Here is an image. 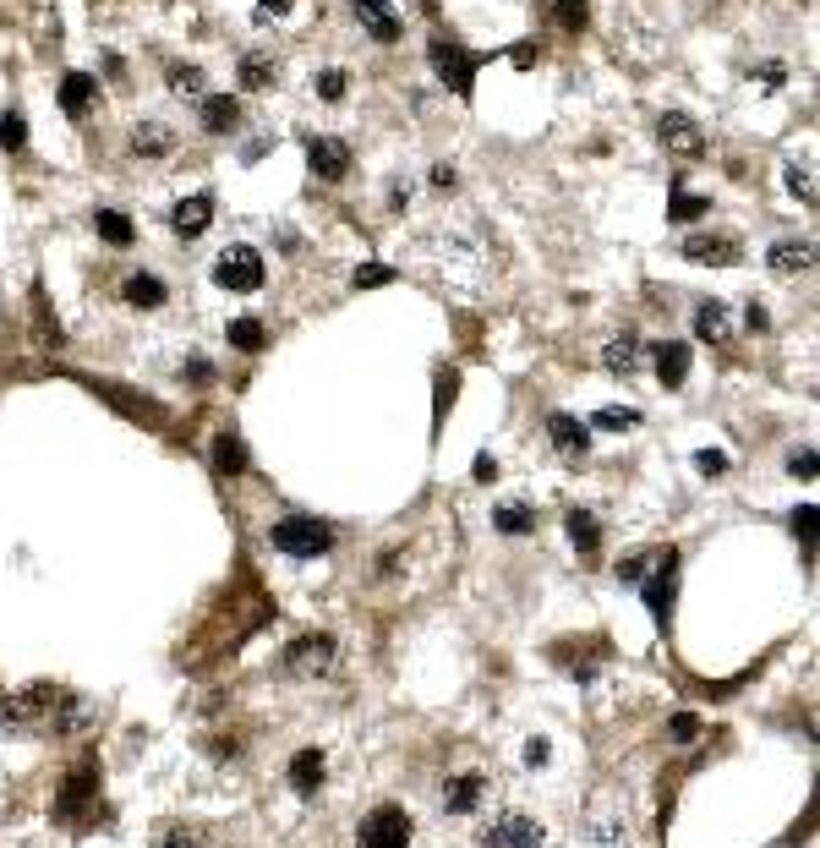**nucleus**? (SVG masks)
Masks as SVG:
<instances>
[{"label":"nucleus","instance_id":"obj_1","mask_svg":"<svg viewBox=\"0 0 820 848\" xmlns=\"http://www.w3.org/2000/svg\"><path fill=\"white\" fill-rule=\"evenodd\" d=\"M416 263L421 274H432L443 290L476 301L498 274V252H492V236L476 219H438L416 236Z\"/></svg>","mask_w":820,"mask_h":848},{"label":"nucleus","instance_id":"obj_2","mask_svg":"<svg viewBox=\"0 0 820 848\" xmlns=\"http://www.w3.org/2000/svg\"><path fill=\"white\" fill-rule=\"evenodd\" d=\"M268 542H274V553H285V559H318V553L334 548V526H323V520H312V515H290V520H279V526H268Z\"/></svg>","mask_w":820,"mask_h":848},{"label":"nucleus","instance_id":"obj_3","mask_svg":"<svg viewBox=\"0 0 820 848\" xmlns=\"http://www.w3.org/2000/svg\"><path fill=\"white\" fill-rule=\"evenodd\" d=\"M580 843L585 848H629V810L602 794L580 821Z\"/></svg>","mask_w":820,"mask_h":848},{"label":"nucleus","instance_id":"obj_4","mask_svg":"<svg viewBox=\"0 0 820 848\" xmlns=\"http://www.w3.org/2000/svg\"><path fill=\"white\" fill-rule=\"evenodd\" d=\"M482 843L487 848H542L547 843V827L525 810H498V816L482 827Z\"/></svg>","mask_w":820,"mask_h":848},{"label":"nucleus","instance_id":"obj_5","mask_svg":"<svg viewBox=\"0 0 820 848\" xmlns=\"http://www.w3.org/2000/svg\"><path fill=\"white\" fill-rule=\"evenodd\" d=\"M339 646L334 635H296V641L285 646V673L290 679H323L328 668H334Z\"/></svg>","mask_w":820,"mask_h":848},{"label":"nucleus","instance_id":"obj_6","mask_svg":"<svg viewBox=\"0 0 820 848\" xmlns=\"http://www.w3.org/2000/svg\"><path fill=\"white\" fill-rule=\"evenodd\" d=\"M356 848H410V816L400 805H378L356 832Z\"/></svg>","mask_w":820,"mask_h":848},{"label":"nucleus","instance_id":"obj_7","mask_svg":"<svg viewBox=\"0 0 820 848\" xmlns=\"http://www.w3.org/2000/svg\"><path fill=\"white\" fill-rule=\"evenodd\" d=\"M476 66H482V55L460 50V44H449V39L432 44V72H438V77H443V88H454L460 99H471V77H476Z\"/></svg>","mask_w":820,"mask_h":848},{"label":"nucleus","instance_id":"obj_8","mask_svg":"<svg viewBox=\"0 0 820 848\" xmlns=\"http://www.w3.org/2000/svg\"><path fill=\"white\" fill-rule=\"evenodd\" d=\"M214 285H219V290H236V296L257 290V285H263V252H252V247H230L225 258L214 263Z\"/></svg>","mask_w":820,"mask_h":848},{"label":"nucleus","instance_id":"obj_9","mask_svg":"<svg viewBox=\"0 0 820 848\" xmlns=\"http://www.w3.org/2000/svg\"><path fill=\"white\" fill-rule=\"evenodd\" d=\"M307 165H312V176H318V181H345L350 143H345V137H312V143H307Z\"/></svg>","mask_w":820,"mask_h":848},{"label":"nucleus","instance_id":"obj_10","mask_svg":"<svg viewBox=\"0 0 820 848\" xmlns=\"http://www.w3.org/2000/svg\"><path fill=\"white\" fill-rule=\"evenodd\" d=\"M662 148L667 154H678V159H700L706 154V137H700V126L689 121V115H662Z\"/></svg>","mask_w":820,"mask_h":848},{"label":"nucleus","instance_id":"obj_11","mask_svg":"<svg viewBox=\"0 0 820 848\" xmlns=\"http://www.w3.org/2000/svg\"><path fill=\"white\" fill-rule=\"evenodd\" d=\"M482 794H487V777L482 772H460V777L443 783V810H449V816H471V810L482 805Z\"/></svg>","mask_w":820,"mask_h":848},{"label":"nucleus","instance_id":"obj_12","mask_svg":"<svg viewBox=\"0 0 820 848\" xmlns=\"http://www.w3.org/2000/svg\"><path fill=\"white\" fill-rule=\"evenodd\" d=\"M547 438H553V449L558 455H569V460H580L585 449H591V427L585 422H574V416H547Z\"/></svg>","mask_w":820,"mask_h":848},{"label":"nucleus","instance_id":"obj_13","mask_svg":"<svg viewBox=\"0 0 820 848\" xmlns=\"http://www.w3.org/2000/svg\"><path fill=\"white\" fill-rule=\"evenodd\" d=\"M350 6H356L361 28H367L378 44H394V39H400V17H394L389 0H350Z\"/></svg>","mask_w":820,"mask_h":848},{"label":"nucleus","instance_id":"obj_14","mask_svg":"<svg viewBox=\"0 0 820 848\" xmlns=\"http://www.w3.org/2000/svg\"><path fill=\"white\" fill-rule=\"evenodd\" d=\"M766 263H771V274L793 280V274H810L815 269V247H810V241H777Z\"/></svg>","mask_w":820,"mask_h":848},{"label":"nucleus","instance_id":"obj_15","mask_svg":"<svg viewBox=\"0 0 820 848\" xmlns=\"http://www.w3.org/2000/svg\"><path fill=\"white\" fill-rule=\"evenodd\" d=\"M684 258H689V263H717V269H728V263H738V241H733V236H689V241H684Z\"/></svg>","mask_w":820,"mask_h":848},{"label":"nucleus","instance_id":"obj_16","mask_svg":"<svg viewBox=\"0 0 820 848\" xmlns=\"http://www.w3.org/2000/svg\"><path fill=\"white\" fill-rule=\"evenodd\" d=\"M640 362H646V345H640L635 334H618V340L602 345V367H607V373H618V378H629Z\"/></svg>","mask_w":820,"mask_h":848},{"label":"nucleus","instance_id":"obj_17","mask_svg":"<svg viewBox=\"0 0 820 848\" xmlns=\"http://www.w3.org/2000/svg\"><path fill=\"white\" fill-rule=\"evenodd\" d=\"M236 126H241V99L236 94H208L203 99V132L225 137V132H236Z\"/></svg>","mask_w":820,"mask_h":848},{"label":"nucleus","instance_id":"obj_18","mask_svg":"<svg viewBox=\"0 0 820 848\" xmlns=\"http://www.w3.org/2000/svg\"><path fill=\"white\" fill-rule=\"evenodd\" d=\"M323 772H328L323 750H296V755H290V788H296V794H318Z\"/></svg>","mask_w":820,"mask_h":848},{"label":"nucleus","instance_id":"obj_19","mask_svg":"<svg viewBox=\"0 0 820 848\" xmlns=\"http://www.w3.org/2000/svg\"><path fill=\"white\" fill-rule=\"evenodd\" d=\"M93 788H99V766L93 761H82L72 777H66V794L55 799V810H61V816H72V810H82L93 799Z\"/></svg>","mask_w":820,"mask_h":848},{"label":"nucleus","instance_id":"obj_20","mask_svg":"<svg viewBox=\"0 0 820 848\" xmlns=\"http://www.w3.org/2000/svg\"><path fill=\"white\" fill-rule=\"evenodd\" d=\"M208 219H214V197H181V203L170 208V225L181 230V236H203Z\"/></svg>","mask_w":820,"mask_h":848},{"label":"nucleus","instance_id":"obj_21","mask_svg":"<svg viewBox=\"0 0 820 848\" xmlns=\"http://www.w3.org/2000/svg\"><path fill=\"white\" fill-rule=\"evenodd\" d=\"M93 99H99V83H93L88 72H66V83H61V104H66V115H72V121H82V115L93 110Z\"/></svg>","mask_w":820,"mask_h":848},{"label":"nucleus","instance_id":"obj_22","mask_svg":"<svg viewBox=\"0 0 820 848\" xmlns=\"http://www.w3.org/2000/svg\"><path fill=\"white\" fill-rule=\"evenodd\" d=\"M695 340H706V345L733 340V318H728V307H722V301H706V307L695 312Z\"/></svg>","mask_w":820,"mask_h":848},{"label":"nucleus","instance_id":"obj_23","mask_svg":"<svg viewBox=\"0 0 820 848\" xmlns=\"http://www.w3.org/2000/svg\"><path fill=\"white\" fill-rule=\"evenodd\" d=\"M656 378H662L667 389H678V383L689 378V345L684 340H667L662 351H656Z\"/></svg>","mask_w":820,"mask_h":848},{"label":"nucleus","instance_id":"obj_24","mask_svg":"<svg viewBox=\"0 0 820 848\" xmlns=\"http://www.w3.org/2000/svg\"><path fill=\"white\" fill-rule=\"evenodd\" d=\"M492 526H498L503 537H531V531H536V509L531 504H498V509H492Z\"/></svg>","mask_w":820,"mask_h":848},{"label":"nucleus","instance_id":"obj_25","mask_svg":"<svg viewBox=\"0 0 820 848\" xmlns=\"http://www.w3.org/2000/svg\"><path fill=\"white\" fill-rule=\"evenodd\" d=\"M93 230H99L104 241H110V247H132V219L121 214V208H93Z\"/></svg>","mask_w":820,"mask_h":848},{"label":"nucleus","instance_id":"obj_26","mask_svg":"<svg viewBox=\"0 0 820 848\" xmlns=\"http://www.w3.org/2000/svg\"><path fill=\"white\" fill-rule=\"evenodd\" d=\"M214 471L219 476H246V444L236 433H219L214 438Z\"/></svg>","mask_w":820,"mask_h":848},{"label":"nucleus","instance_id":"obj_27","mask_svg":"<svg viewBox=\"0 0 820 848\" xmlns=\"http://www.w3.org/2000/svg\"><path fill=\"white\" fill-rule=\"evenodd\" d=\"M274 77H279V66L268 61L263 50L241 55V88H252V94H263V88H274Z\"/></svg>","mask_w":820,"mask_h":848},{"label":"nucleus","instance_id":"obj_28","mask_svg":"<svg viewBox=\"0 0 820 848\" xmlns=\"http://www.w3.org/2000/svg\"><path fill=\"white\" fill-rule=\"evenodd\" d=\"M564 526H569V537H574V548H580V553H596V548H602V526H596L591 509H569Z\"/></svg>","mask_w":820,"mask_h":848},{"label":"nucleus","instance_id":"obj_29","mask_svg":"<svg viewBox=\"0 0 820 848\" xmlns=\"http://www.w3.org/2000/svg\"><path fill=\"white\" fill-rule=\"evenodd\" d=\"M126 301L143 307V312L164 307V280H154V274H132V280H126Z\"/></svg>","mask_w":820,"mask_h":848},{"label":"nucleus","instance_id":"obj_30","mask_svg":"<svg viewBox=\"0 0 820 848\" xmlns=\"http://www.w3.org/2000/svg\"><path fill=\"white\" fill-rule=\"evenodd\" d=\"M585 427H602V433H629V427H640V411H635V405H602V411H596Z\"/></svg>","mask_w":820,"mask_h":848},{"label":"nucleus","instance_id":"obj_31","mask_svg":"<svg viewBox=\"0 0 820 848\" xmlns=\"http://www.w3.org/2000/svg\"><path fill=\"white\" fill-rule=\"evenodd\" d=\"M711 208V197H695V192H684V187H673V203H667V219H678V225H695L700 214Z\"/></svg>","mask_w":820,"mask_h":848},{"label":"nucleus","instance_id":"obj_32","mask_svg":"<svg viewBox=\"0 0 820 848\" xmlns=\"http://www.w3.org/2000/svg\"><path fill=\"white\" fill-rule=\"evenodd\" d=\"M225 340L236 345V351H246V356H252V351H263V323H257V318H236V323H230V334H225Z\"/></svg>","mask_w":820,"mask_h":848},{"label":"nucleus","instance_id":"obj_33","mask_svg":"<svg viewBox=\"0 0 820 848\" xmlns=\"http://www.w3.org/2000/svg\"><path fill=\"white\" fill-rule=\"evenodd\" d=\"M788 187H793V197H799L804 208L815 203V165H810V159H793V165H788Z\"/></svg>","mask_w":820,"mask_h":848},{"label":"nucleus","instance_id":"obj_34","mask_svg":"<svg viewBox=\"0 0 820 848\" xmlns=\"http://www.w3.org/2000/svg\"><path fill=\"white\" fill-rule=\"evenodd\" d=\"M132 148H137V154H164V148H170V132H164L159 121H143L132 132Z\"/></svg>","mask_w":820,"mask_h":848},{"label":"nucleus","instance_id":"obj_35","mask_svg":"<svg viewBox=\"0 0 820 848\" xmlns=\"http://www.w3.org/2000/svg\"><path fill=\"white\" fill-rule=\"evenodd\" d=\"M170 94L203 99V72H197V66H170Z\"/></svg>","mask_w":820,"mask_h":848},{"label":"nucleus","instance_id":"obj_36","mask_svg":"<svg viewBox=\"0 0 820 848\" xmlns=\"http://www.w3.org/2000/svg\"><path fill=\"white\" fill-rule=\"evenodd\" d=\"M585 17H591V11H585V0H558V6H553V22H558L564 33H580Z\"/></svg>","mask_w":820,"mask_h":848},{"label":"nucleus","instance_id":"obj_37","mask_svg":"<svg viewBox=\"0 0 820 848\" xmlns=\"http://www.w3.org/2000/svg\"><path fill=\"white\" fill-rule=\"evenodd\" d=\"M28 143V121H22V110H6L0 115V148H22Z\"/></svg>","mask_w":820,"mask_h":848},{"label":"nucleus","instance_id":"obj_38","mask_svg":"<svg viewBox=\"0 0 820 848\" xmlns=\"http://www.w3.org/2000/svg\"><path fill=\"white\" fill-rule=\"evenodd\" d=\"M667 734H673V745H695V739H700V717L695 712H678L673 723H667Z\"/></svg>","mask_w":820,"mask_h":848},{"label":"nucleus","instance_id":"obj_39","mask_svg":"<svg viewBox=\"0 0 820 848\" xmlns=\"http://www.w3.org/2000/svg\"><path fill=\"white\" fill-rule=\"evenodd\" d=\"M350 280H356V290H372V285H389V280H394V269H389V263H361V269L350 274Z\"/></svg>","mask_w":820,"mask_h":848},{"label":"nucleus","instance_id":"obj_40","mask_svg":"<svg viewBox=\"0 0 820 848\" xmlns=\"http://www.w3.org/2000/svg\"><path fill=\"white\" fill-rule=\"evenodd\" d=\"M318 94L328 104H339V99H345V72H318Z\"/></svg>","mask_w":820,"mask_h":848},{"label":"nucleus","instance_id":"obj_41","mask_svg":"<svg viewBox=\"0 0 820 848\" xmlns=\"http://www.w3.org/2000/svg\"><path fill=\"white\" fill-rule=\"evenodd\" d=\"M815 515H820L815 504H804L799 515H793V531H799V537H804V548H815Z\"/></svg>","mask_w":820,"mask_h":848},{"label":"nucleus","instance_id":"obj_42","mask_svg":"<svg viewBox=\"0 0 820 848\" xmlns=\"http://www.w3.org/2000/svg\"><path fill=\"white\" fill-rule=\"evenodd\" d=\"M695 466L706 471V476H728V455H722V449H700Z\"/></svg>","mask_w":820,"mask_h":848},{"label":"nucleus","instance_id":"obj_43","mask_svg":"<svg viewBox=\"0 0 820 848\" xmlns=\"http://www.w3.org/2000/svg\"><path fill=\"white\" fill-rule=\"evenodd\" d=\"M454 394H460V373H438V416L454 405Z\"/></svg>","mask_w":820,"mask_h":848},{"label":"nucleus","instance_id":"obj_44","mask_svg":"<svg viewBox=\"0 0 820 848\" xmlns=\"http://www.w3.org/2000/svg\"><path fill=\"white\" fill-rule=\"evenodd\" d=\"M646 569H651V553H635V559L618 564V580H646Z\"/></svg>","mask_w":820,"mask_h":848},{"label":"nucleus","instance_id":"obj_45","mask_svg":"<svg viewBox=\"0 0 820 848\" xmlns=\"http://www.w3.org/2000/svg\"><path fill=\"white\" fill-rule=\"evenodd\" d=\"M164 848H203V832H197V827H175L170 838H164Z\"/></svg>","mask_w":820,"mask_h":848},{"label":"nucleus","instance_id":"obj_46","mask_svg":"<svg viewBox=\"0 0 820 848\" xmlns=\"http://www.w3.org/2000/svg\"><path fill=\"white\" fill-rule=\"evenodd\" d=\"M788 471H793V476H815V449H793Z\"/></svg>","mask_w":820,"mask_h":848},{"label":"nucleus","instance_id":"obj_47","mask_svg":"<svg viewBox=\"0 0 820 848\" xmlns=\"http://www.w3.org/2000/svg\"><path fill=\"white\" fill-rule=\"evenodd\" d=\"M509 61L520 66V72H531V66H536V44H514V50H509Z\"/></svg>","mask_w":820,"mask_h":848},{"label":"nucleus","instance_id":"obj_48","mask_svg":"<svg viewBox=\"0 0 820 848\" xmlns=\"http://www.w3.org/2000/svg\"><path fill=\"white\" fill-rule=\"evenodd\" d=\"M471 476H476V482H492V476H498V460H492V455H476Z\"/></svg>","mask_w":820,"mask_h":848},{"label":"nucleus","instance_id":"obj_49","mask_svg":"<svg viewBox=\"0 0 820 848\" xmlns=\"http://www.w3.org/2000/svg\"><path fill=\"white\" fill-rule=\"evenodd\" d=\"M547 755H553V745H547V739H531V745H525V761H531V766H542Z\"/></svg>","mask_w":820,"mask_h":848},{"label":"nucleus","instance_id":"obj_50","mask_svg":"<svg viewBox=\"0 0 820 848\" xmlns=\"http://www.w3.org/2000/svg\"><path fill=\"white\" fill-rule=\"evenodd\" d=\"M760 83H766V88H782V83H788V72H782V66H760Z\"/></svg>","mask_w":820,"mask_h":848},{"label":"nucleus","instance_id":"obj_51","mask_svg":"<svg viewBox=\"0 0 820 848\" xmlns=\"http://www.w3.org/2000/svg\"><path fill=\"white\" fill-rule=\"evenodd\" d=\"M432 187H454V165H438V170H432Z\"/></svg>","mask_w":820,"mask_h":848},{"label":"nucleus","instance_id":"obj_52","mask_svg":"<svg viewBox=\"0 0 820 848\" xmlns=\"http://www.w3.org/2000/svg\"><path fill=\"white\" fill-rule=\"evenodd\" d=\"M257 6H263V11H274V17H279V11H290L296 0H257Z\"/></svg>","mask_w":820,"mask_h":848}]
</instances>
